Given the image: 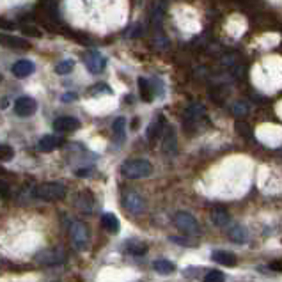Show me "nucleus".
<instances>
[{
  "mask_svg": "<svg viewBox=\"0 0 282 282\" xmlns=\"http://www.w3.org/2000/svg\"><path fill=\"white\" fill-rule=\"evenodd\" d=\"M121 174L128 180H142L153 174V165L146 158H130L121 165Z\"/></svg>",
  "mask_w": 282,
  "mask_h": 282,
  "instance_id": "obj_1",
  "label": "nucleus"
},
{
  "mask_svg": "<svg viewBox=\"0 0 282 282\" xmlns=\"http://www.w3.org/2000/svg\"><path fill=\"white\" fill-rule=\"evenodd\" d=\"M68 194V188L66 184L59 183V181H48V183H40L36 184L32 188V196L36 199H41V200H60L64 199Z\"/></svg>",
  "mask_w": 282,
  "mask_h": 282,
  "instance_id": "obj_2",
  "label": "nucleus"
},
{
  "mask_svg": "<svg viewBox=\"0 0 282 282\" xmlns=\"http://www.w3.org/2000/svg\"><path fill=\"white\" fill-rule=\"evenodd\" d=\"M70 236L71 242H73V247L76 250H86L89 247V229L84 222H78V220H73L70 226Z\"/></svg>",
  "mask_w": 282,
  "mask_h": 282,
  "instance_id": "obj_3",
  "label": "nucleus"
},
{
  "mask_svg": "<svg viewBox=\"0 0 282 282\" xmlns=\"http://www.w3.org/2000/svg\"><path fill=\"white\" fill-rule=\"evenodd\" d=\"M174 224H176V228L180 229L181 232L188 236H197L199 234V222L196 220V216L190 215L188 212H178L174 215Z\"/></svg>",
  "mask_w": 282,
  "mask_h": 282,
  "instance_id": "obj_4",
  "label": "nucleus"
},
{
  "mask_svg": "<svg viewBox=\"0 0 282 282\" xmlns=\"http://www.w3.org/2000/svg\"><path fill=\"white\" fill-rule=\"evenodd\" d=\"M66 261V252L62 248H46V250L40 252L36 256V262L41 266H57Z\"/></svg>",
  "mask_w": 282,
  "mask_h": 282,
  "instance_id": "obj_5",
  "label": "nucleus"
},
{
  "mask_svg": "<svg viewBox=\"0 0 282 282\" xmlns=\"http://www.w3.org/2000/svg\"><path fill=\"white\" fill-rule=\"evenodd\" d=\"M122 206L130 215H142L146 212V200L138 192H126L122 196Z\"/></svg>",
  "mask_w": 282,
  "mask_h": 282,
  "instance_id": "obj_6",
  "label": "nucleus"
},
{
  "mask_svg": "<svg viewBox=\"0 0 282 282\" xmlns=\"http://www.w3.org/2000/svg\"><path fill=\"white\" fill-rule=\"evenodd\" d=\"M84 64H86L87 71L92 74H102L106 68V59L103 57L100 52L96 50H90L84 55Z\"/></svg>",
  "mask_w": 282,
  "mask_h": 282,
  "instance_id": "obj_7",
  "label": "nucleus"
},
{
  "mask_svg": "<svg viewBox=\"0 0 282 282\" xmlns=\"http://www.w3.org/2000/svg\"><path fill=\"white\" fill-rule=\"evenodd\" d=\"M38 112V102L32 96H20L14 102V114L20 118H30Z\"/></svg>",
  "mask_w": 282,
  "mask_h": 282,
  "instance_id": "obj_8",
  "label": "nucleus"
},
{
  "mask_svg": "<svg viewBox=\"0 0 282 282\" xmlns=\"http://www.w3.org/2000/svg\"><path fill=\"white\" fill-rule=\"evenodd\" d=\"M0 46L11 48V50H30L32 44L30 41H27L25 38H20V36L2 34L0 32Z\"/></svg>",
  "mask_w": 282,
  "mask_h": 282,
  "instance_id": "obj_9",
  "label": "nucleus"
},
{
  "mask_svg": "<svg viewBox=\"0 0 282 282\" xmlns=\"http://www.w3.org/2000/svg\"><path fill=\"white\" fill-rule=\"evenodd\" d=\"M80 128V119L73 118V116H62L54 121V130L57 134H73Z\"/></svg>",
  "mask_w": 282,
  "mask_h": 282,
  "instance_id": "obj_10",
  "label": "nucleus"
},
{
  "mask_svg": "<svg viewBox=\"0 0 282 282\" xmlns=\"http://www.w3.org/2000/svg\"><path fill=\"white\" fill-rule=\"evenodd\" d=\"M162 151L167 156H174L178 151V138H176V130L172 126H168L167 132L164 135V142H162Z\"/></svg>",
  "mask_w": 282,
  "mask_h": 282,
  "instance_id": "obj_11",
  "label": "nucleus"
},
{
  "mask_svg": "<svg viewBox=\"0 0 282 282\" xmlns=\"http://www.w3.org/2000/svg\"><path fill=\"white\" fill-rule=\"evenodd\" d=\"M34 71H36L34 62L28 59L16 60V62L11 66V73L14 74V76H18V78H27V76H30Z\"/></svg>",
  "mask_w": 282,
  "mask_h": 282,
  "instance_id": "obj_12",
  "label": "nucleus"
},
{
  "mask_svg": "<svg viewBox=\"0 0 282 282\" xmlns=\"http://www.w3.org/2000/svg\"><path fill=\"white\" fill-rule=\"evenodd\" d=\"M60 146H62V138L57 137V135H43L38 142V149L41 153H52Z\"/></svg>",
  "mask_w": 282,
  "mask_h": 282,
  "instance_id": "obj_13",
  "label": "nucleus"
},
{
  "mask_svg": "<svg viewBox=\"0 0 282 282\" xmlns=\"http://www.w3.org/2000/svg\"><path fill=\"white\" fill-rule=\"evenodd\" d=\"M164 128H165V118L164 116H156L154 118V121L149 124L148 128V140L149 142H154L158 137H162L164 135Z\"/></svg>",
  "mask_w": 282,
  "mask_h": 282,
  "instance_id": "obj_14",
  "label": "nucleus"
},
{
  "mask_svg": "<svg viewBox=\"0 0 282 282\" xmlns=\"http://www.w3.org/2000/svg\"><path fill=\"white\" fill-rule=\"evenodd\" d=\"M138 84V92H140V100L146 103L153 102V94H154V89H153V80H148L144 78V76H140V78L137 80Z\"/></svg>",
  "mask_w": 282,
  "mask_h": 282,
  "instance_id": "obj_15",
  "label": "nucleus"
},
{
  "mask_svg": "<svg viewBox=\"0 0 282 282\" xmlns=\"http://www.w3.org/2000/svg\"><path fill=\"white\" fill-rule=\"evenodd\" d=\"M212 259L218 264H222V266H236V262H238L236 256L228 250H215L212 254Z\"/></svg>",
  "mask_w": 282,
  "mask_h": 282,
  "instance_id": "obj_16",
  "label": "nucleus"
},
{
  "mask_svg": "<svg viewBox=\"0 0 282 282\" xmlns=\"http://www.w3.org/2000/svg\"><path fill=\"white\" fill-rule=\"evenodd\" d=\"M204 118V106L199 103H194L186 108V114H184V122L188 124H194V122H199V119Z\"/></svg>",
  "mask_w": 282,
  "mask_h": 282,
  "instance_id": "obj_17",
  "label": "nucleus"
},
{
  "mask_svg": "<svg viewBox=\"0 0 282 282\" xmlns=\"http://www.w3.org/2000/svg\"><path fill=\"white\" fill-rule=\"evenodd\" d=\"M102 224H103V228H105L108 232H112V234L119 232V228H121V226H119L118 216H116L114 213H103Z\"/></svg>",
  "mask_w": 282,
  "mask_h": 282,
  "instance_id": "obj_18",
  "label": "nucleus"
},
{
  "mask_svg": "<svg viewBox=\"0 0 282 282\" xmlns=\"http://www.w3.org/2000/svg\"><path fill=\"white\" fill-rule=\"evenodd\" d=\"M228 232H229V238H231L234 243H245L248 240L247 229L243 228V226H238V224H234Z\"/></svg>",
  "mask_w": 282,
  "mask_h": 282,
  "instance_id": "obj_19",
  "label": "nucleus"
},
{
  "mask_svg": "<svg viewBox=\"0 0 282 282\" xmlns=\"http://www.w3.org/2000/svg\"><path fill=\"white\" fill-rule=\"evenodd\" d=\"M112 134H114L118 142H124V138H126V119L124 118H118L112 122Z\"/></svg>",
  "mask_w": 282,
  "mask_h": 282,
  "instance_id": "obj_20",
  "label": "nucleus"
},
{
  "mask_svg": "<svg viewBox=\"0 0 282 282\" xmlns=\"http://www.w3.org/2000/svg\"><path fill=\"white\" fill-rule=\"evenodd\" d=\"M153 268L156 270V274H160V275H170L176 272L174 262L167 261V259H156V261L153 262Z\"/></svg>",
  "mask_w": 282,
  "mask_h": 282,
  "instance_id": "obj_21",
  "label": "nucleus"
},
{
  "mask_svg": "<svg viewBox=\"0 0 282 282\" xmlns=\"http://www.w3.org/2000/svg\"><path fill=\"white\" fill-rule=\"evenodd\" d=\"M151 22H153L154 30H162V22H164V2H156V6L153 8V12H151Z\"/></svg>",
  "mask_w": 282,
  "mask_h": 282,
  "instance_id": "obj_22",
  "label": "nucleus"
},
{
  "mask_svg": "<svg viewBox=\"0 0 282 282\" xmlns=\"http://www.w3.org/2000/svg\"><path fill=\"white\" fill-rule=\"evenodd\" d=\"M126 250H128L132 256H142L148 252V245L138 242V240H130V242L126 243Z\"/></svg>",
  "mask_w": 282,
  "mask_h": 282,
  "instance_id": "obj_23",
  "label": "nucleus"
},
{
  "mask_svg": "<svg viewBox=\"0 0 282 282\" xmlns=\"http://www.w3.org/2000/svg\"><path fill=\"white\" fill-rule=\"evenodd\" d=\"M212 220H213V224H215V226L224 228V226H228V224H229V215H228V212H226V210L216 208V210H213V213H212Z\"/></svg>",
  "mask_w": 282,
  "mask_h": 282,
  "instance_id": "obj_24",
  "label": "nucleus"
},
{
  "mask_svg": "<svg viewBox=\"0 0 282 282\" xmlns=\"http://www.w3.org/2000/svg\"><path fill=\"white\" fill-rule=\"evenodd\" d=\"M74 70V60L73 59H66V60H60L57 66H55V73L57 74H70L71 71Z\"/></svg>",
  "mask_w": 282,
  "mask_h": 282,
  "instance_id": "obj_25",
  "label": "nucleus"
},
{
  "mask_svg": "<svg viewBox=\"0 0 282 282\" xmlns=\"http://www.w3.org/2000/svg\"><path fill=\"white\" fill-rule=\"evenodd\" d=\"M89 94L90 96H102V94H112V89H110L108 86H106L105 82H98L96 86H92L89 89Z\"/></svg>",
  "mask_w": 282,
  "mask_h": 282,
  "instance_id": "obj_26",
  "label": "nucleus"
},
{
  "mask_svg": "<svg viewBox=\"0 0 282 282\" xmlns=\"http://www.w3.org/2000/svg\"><path fill=\"white\" fill-rule=\"evenodd\" d=\"M14 156V149L8 144H0V162H9Z\"/></svg>",
  "mask_w": 282,
  "mask_h": 282,
  "instance_id": "obj_27",
  "label": "nucleus"
},
{
  "mask_svg": "<svg viewBox=\"0 0 282 282\" xmlns=\"http://www.w3.org/2000/svg\"><path fill=\"white\" fill-rule=\"evenodd\" d=\"M204 282H226V275L218 270H212L204 275Z\"/></svg>",
  "mask_w": 282,
  "mask_h": 282,
  "instance_id": "obj_28",
  "label": "nucleus"
},
{
  "mask_svg": "<svg viewBox=\"0 0 282 282\" xmlns=\"http://www.w3.org/2000/svg\"><path fill=\"white\" fill-rule=\"evenodd\" d=\"M22 32H24V36H27V38H41V36H43V32H41L40 28L32 27V25H24Z\"/></svg>",
  "mask_w": 282,
  "mask_h": 282,
  "instance_id": "obj_29",
  "label": "nucleus"
},
{
  "mask_svg": "<svg viewBox=\"0 0 282 282\" xmlns=\"http://www.w3.org/2000/svg\"><path fill=\"white\" fill-rule=\"evenodd\" d=\"M60 100H62L64 103L74 102V100H76V94H74V92H66V94H64V96H62V98H60Z\"/></svg>",
  "mask_w": 282,
  "mask_h": 282,
  "instance_id": "obj_30",
  "label": "nucleus"
},
{
  "mask_svg": "<svg viewBox=\"0 0 282 282\" xmlns=\"http://www.w3.org/2000/svg\"><path fill=\"white\" fill-rule=\"evenodd\" d=\"M8 192H9V184L0 180V196H8Z\"/></svg>",
  "mask_w": 282,
  "mask_h": 282,
  "instance_id": "obj_31",
  "label": "nucleus"
},
{
  "mask_svg": "<svg viewBox=\"0 0 282 282\" xmlns=\"http://www.w3.org/2000/svg\"><path fill=\"white\" fill-rule=\"evenodd\" d=\"M270 270H274V272H282V261H274V262H270Z\"/></svg>",
  "mask_w": 282,
  "mask_h": 282,
  "instance_id": "obj_32",
  "label": "nucleus"
},
{
  "mask_svg": "<svg viewBox=\"0 0 282 282\" xmlns=\"http://www.w3.org/2000/svg\"><path fill=\"white\" fill-rule=\"evenodd\" d=\"M2 80H4V76H2V74H0V82H2Z\"/></svg>",
  "mask_w": 282,
  "mask_h": 282,
  "instance_id": "obj_33",
  "label": "nucleus"
}]
</instances>
